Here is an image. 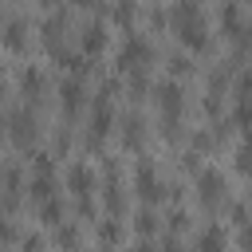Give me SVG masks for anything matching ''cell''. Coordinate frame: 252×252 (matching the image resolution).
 Returning a JSON list of instances; mask_svg holds the SVG:
<instances>
[{"label":"cell","mask_w":252,"mask_h":252,"mask_svg":"<svg viewBox=\"0 0 252 252\" xmlns=\"http://www.w3.org/2000/svg\"><path fill=\"white\" fill-rule=\"evenodd\" d=\"M154 98H158V110H161V130H165V138H173L177 122H181V110H185V94L173 79H165V83L154 87Z\"/></svg>","instance_id":"obj_2"},{"label":"cell","mask_w":252,"mask_h":252,"mask_svg":"<svg viewBox=\"0 0 252 252\" xmlns=\"http://www.w3.org/2000/svg\"><path fill=\"white\" fill-rule=\"evenodd\" d=\"M55 244H67V248H75V244H79V232H75L71 224H63V220H59V224H55Z\"/></svg>","instance_id":"obj_22"},{"label":"cell","mask_w":252,"mask_h":252,"mask_svg":"<svg viewBox=\"0 0 252 252\" xmlns=\"http://www.w3.org/2000/svg\"><path fill=\"white\" fill-rule=\"evenodd\" d=\"M138 20V4L134 0H114V24H122L130 32V24Z\"/></svg>","instance_id":"obj_20"},{"label":"cell","mask_w":252,"mask_h":252,"mask_svg":"<svg viewBox=\"0 0 252 252\" xmlns=\"http://www.w3.org/2000/svg\"><path fill=\"white\" fill-rule=\"evenodd\" d=\"M150 59H154V43H150L142 32H134V28H130V35H126V39H122V47H118V63H114V67H118V75H126V71H142Z\"/></svg>","instance_id":"obj_3"},{"label":"cell","mask_w":252,"mask_h":252,"mask_svg":"<svg viewBox=\"0 0 252 252\" xmlns=\"http://www.w3.org/2000/svg\"><path fill=\"white\" fill-rule=\"evenodd\" d=\"M63 32H67V20H63L59 12L47 16V20H43V47H47V51H59V35H63Z\"/></svg>","instance_id":"obj_15"},{"label":"cell","mask_w":252,"mask_h":252,"mask_svg":"<svg viewBox=\"0 0 252 252\" xmlns=\"http://www.w3.org/2000/svg\"><path fill=\"white\" fill-rule=\"evenodd\" d=\"M106 209H110V217H118L122 213V193H118V165L114 161H106Z\"/></svg>","instance_id":"obj_14"},{"label":"cell","mask_w":252,"mask_h":252,"mask_svg":"<svg viewBox=\"0 0 252 252\" xmlns=\"http://www.w3.org/2000/svg\"><path fill=\"white\" fill-rule=\"evenodd\" d=\"M232 158H236V169H240V173H248V154H244V150H236Z\"/></svg>","instance_id":"obj_26"},{"label":"cell","mask_w":252,"mask_h":252,"mask_svg":"<svg viewBox=\"0 0 252 252\" xmlns=\"http://www.w3.org/2000/svg\"><path fill=\"white\" fill-rule=\"evenodd\" d=\"M169 75H173V79H177V75H193L189 55H169Z\"/></svg>","instance_id":"obj_23"},{"label":"cell","mask_w":252,"mask_h":252,"mask_svg":"<svg viewBox=\"0 0 252 252\" xmlns=\"http://www.w3.org/2000/svg\"><path fill=\"white\" fill-rule=\"evenodd\" d=\"M165 20H169V28H173V35L185 51H205L209 47V24H205V12H201L197 0H177L165 12Z\"/></svg>","instance_id":"obj_1"},{"label":"cell","mask_w":252,"mask_h":252,"mask_svg":"<svg viewBox=\"0 0 252 252\" xmlns=\"http://www.w3.org/2000/svg\"><path fill=\"white\" fill-rule=\"evenodd\" d=\"M28 189H32V201H43V197H51V193H55V173H35Z\"/></svg>","instance_id":"obj_18"},{"label":"cell","mask_w":252,"mask_h":252,"mask_svg":"<svg viewBox=\"0 0 252 252\" xmlns=\"http://www.w3.org/2000/svg\"><path fill=\"white\" fill-rule=\"evenodd\" d=\"M35 205H39V220H43L47 228H55V224L63 220V201H59L55 193H51V197H43V201H35Z\"/></svg>","instance_id":"obj_17"},{"label":"cell","mask_w":252,"mask_h":252,"mask_svg":"<svg viewBox=\"0 0 252 252\" xmlns=\"http://www.w3.org/2000/svg\"><path fill=\"white\" fill-rule=\"evenodd\" d=\"M134 189H138V197H142L146 205H154V201L165 197V185H161L158 165H154L150 158H138V165H134Z\"/></svg>","instance_id":"obj_7"},{"label":"cell","mask_w":252,"mask_h":252,"mask_svg":"<svg viewBox=\"0 0 252 252\" xmlns=\"http://www.w3.org/2000/svg\"><path fill=\"white\" fill-rule=\"evenodd\" d=\"M102 47H106V24H98V20L83 24V35H79V51L94 59V55H102Z\"/></svg>","instance_id":"obj_8"},{"label":"cell","mask_w":252,"mask_h":252,"mask_svg":"<svg viewBox=\"0 0 252 252\" xmlns=\"http://www.w3.org/2000/svg\"><path fill=\"white\" fill-rule=\"evenodd\" d=\"M142 138H146V122H142V114L122 118V142H126V150H142Z\"/></svg>","instance_id":"obj_13"},{"label":"cell","mask_w":252,"mask_h":252,"mask_svg":"<svg viewBox=\"0 0 252 252\" xmlns=\"http://www.w3.org/2000/svg\"><path fill=\"white\" fill-rule=\"evenodd\" d=\"M20 91H24V94L35 102V98L47 91V79H43V71H39V67H24V75H20Z\"/></svg>","instance_id":"obj_12"},{"label":"cell","mask_w":252,"mask_h":252,"mask_svg":"<svg viewBox=\"0 0 252 252\" xmlns=\"http://www.w3.org/2000/svg\"><path fill=\"white\" fill-rule=\"evenodd\" d=\"M110 126H114V98L98 91L94 102H91V130H87V142H91V146H102V138L110 134Z\"/></svg>","instance_id":"obj_6"},{"label":"cell","mask_w":252,"mask_h":252,"mask_svg":"<svg viewBox=\"0 0 252 252\" xmlns=\"http://www.w3.org/2000/svg\"><path fill=\"white\" fill-rule=\"evenodd\" d=\"M59 102H63V114H67V118H75V114L83 110V79H79V75L63 79V87H59Z\"/></svg>","instance_id":"obj_9"},{"label":"cell","mask_w":252,"mask_h":252,"mask_svg":"<svg viewBox=\"0 0 252 252\" xmlns=\"http://www.w3.org/2000/svg\"><path fill=\"white\" fill-rule=\"evenodd\" d=\"M193 173H197V201H201V209L217 213L220 201H224V173L213 169V165H197Z\"/></svg>","instance_id":"obj_5"},{"label":"cell","mask_w":252,"mask_h":252,"mask_svg":"<svg viewBox=\"0 0 252 252\" xmlns=\"http://www.w3.org/2000/svg\"><path fill=\"white\" fill-rule=\"evenodd\" d=\"M0 47L12 51V55H20V51L28 47V24H24V20H8L4 32H0Z\"/></svg>","instance_id":"obj_11"},{"label":"cell","mask_w":252,"mask_h":252,"mask_svg":"<svg viewBox=\"0 0 252 252\" xmlns=\"http://www.w3.org/2000/svg\"><path fill=\"white\" fill-rule=\"evenodd\" d=\"M193 244H197V248H205V252H217V248H228V232H224L220 224H209Z\"/></svg>","instance_id":"obj_16"},{"label":"cell","mask_w":252,"mask_h":252,"mask_svg":"<svg viewBox=\"0 0 252 252\" xmlns=\"http://www.w3.org/2000/svg\"><path fill=\"white\" fill-rule=\"evenodd\" d=\"M134 228H138V240L146 244V240H154V236H158V217H154L150 209H142V213H138V220H134Z\"/></svg>","instance_id":"obj_19"},{"label":"cell","mask_w":252,"mask_h":252,"mask_svg":"<svg viewBox=\"0 0 252 252\" xmlns=\"http://www.w3.org/2000/svg\"><path fill=\"white\" fill-rule=\"evenodd\" d=\"M8 134H12V142L16 146H28L32 138H35V114L32 110H12V118H8Z\"/></svg>","instance_id":"obj_10"},{"label":"cell","mask_w":252,"mask_h":252,"mask_svg":"<svg viewBox=\"0 0 252 252\" xmlns=\"http://www.w3.org/2000/svg\"><path fill=\"white\" fill-rule=\"evenodd\" d=\"M118 240H122L118 220H102V228H98V244H118Z\"/></svg>","instance_id":"obj_21"},{"label":"cell","mask_w":252,"mask_h":252,"mask_svg":"<svg viewBox=\"0 0 252 252\" xmlns=\"http://www.w3.org/2000/svg\"><path fill=\"white\" fill-rule=\"evenodd\" d=\"M193 150H209V134H205V130L193 134Z\"/></svg>","instance_id":"obj_25"},{"label":"cell","mask_w":252,"mask_h":252,"mask_svg":"<svg viewBox=\"0 0 252 252\" xmlns=\"http://www.w3.org/2000/svg\"><path fill=\"white\" fill-rule=\"evenodd\" d=\"M94 185H98V181H94V169H91L83 158H75V161L67 165V189L75 193V205H79L83 217L94 213V209H91V193H94Z\"/></svg>","instance_id":"obj_4"},{"label":"cell","mask_w":252,"mask_h":252,"mask_svg":"<svg viewBox=\"0 0 252 252\" xmlns=\"http://www.w3.org/2000/svg\"><path fill=\"white\" fill-rule=\"evenodd\" d=\"M12 240H16V228H12V220L0 217V244H12Z\"/></svg>","instance_id":"obj_24"}]
</instances>
